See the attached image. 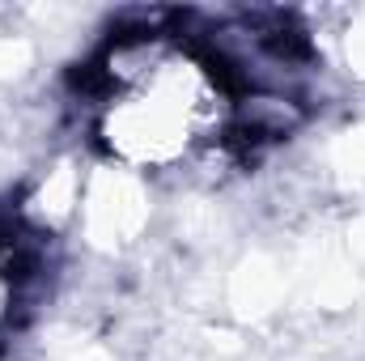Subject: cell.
I'll return each instance as SVG.
<instances>
[{
	"label": "cell",
	"instance_id": "obj_1",
	"mask_svg": "<svg viewBox=\"0 0 365 361\" xmlns=\"http://www.w3.org/2000/svg\"><path fill=\"white\" fill-rule=\"evenodd\" d=\"M238 119L225 68L187 34L128 30L90 73V136L123 175H175L212 158Z\"/></svg>",
	"mask_w": 365,
	"mask_h": 361
},
{
	"label": "cell",
	"instance_id": "obj_2",
	"mask_svg": "<svg viewBox=\"0 0 365 361\" xmlns=\"http://www.w3.org/2000/svg\"><path fill=\"white\" fill-rule=\"evenodd\" d=\"M13 310H17V276H13V264L0 255V340L13 327Z\"/></svg>",
	"mask_w": 365,
	"mask_h": 361
}]
</instances>
